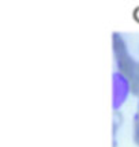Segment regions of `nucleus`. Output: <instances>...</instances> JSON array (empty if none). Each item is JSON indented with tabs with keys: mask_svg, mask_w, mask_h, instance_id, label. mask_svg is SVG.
Returning <instances> with one entry per match:
<instances>
[{
	"mask_svg": "<svg viewBox=\"0 0 139 147\" xmlns=\"http://www.w3.org/2000/svg\"><path fill=\"white\" fill-rule=\"evenodd\" d=\"M136 113L139 115V101H138V106H136Z\"/></svg>",
	"mask_w": 139,
	"mask_h": 147,
	"instance_id": "nucleus-8",
	"label": "nucleus"
},
{
	"mask_svg": "<svg viewBox=\"0 0 139 147\" xmlns=\"http://www.w3.org/2000/svg\"><path fill=\"white\" fill-rule=\"evenodd\" d=\"M132 139L134 143L139 147V115L134 116V123H132Z\"/></svg>",
	"mask_w": 139,
	"mask_h": 147,
	"instance_id": "nucleus-5",
	"label": "nucleus"
},
{
	"mask_svg": "<svg viewBox=\"0 0 139 147\" xmlns=\"http://www.w3.org/2000/svg\"><path fill=\"white\" fill-rule=\"evenodd\" d=\"M131 94L130 90V80L120 72L113 74L112 79V106L115 110H119L126 104V101Z\"/></svg>",
	"mask_w": 139,
	"mask_h": 147,
	"instance_id": "nucleus-1",
	"label": "nucleus"
},
{
	"mask_svg": "<svg viewBox=\"0 0 139 147\" xmlns=\"http://www.w3.org/2000/svg\"><path fill=\"white\" fill-rule=\"evenodd\" d=\"M116 61V68H117V72H120L121 75H124L126 78H131L132 75L136 74V64L138 61L135 60L130 53L124 55L121 57L115 59Z\"/></svg>",
	"mask_w": 139,
	"mask_h": 147,
	"instance_id": "nucleus-2",
	"label": "nucleus"
},
{
	"mask_svg": "<svg viewBox=\"0 0 139 147\" xmlns=\"http://www.w3.org/2000/svg\"><path fill=\"white\" fill-rule=\"evenodd\" d=\"M112 51H113V55H115V59L121 57L124 55L130 53L124 37L117 32H115L112 34Z\"/></svg>",
	"mask_w": 139,
	"mask_h": 147,
	"instance_id": "nucleus-3",
	"label": "nucleus"
},
{
	"mask_svg": "<svg viewBox=\"0 0 139 147\" xmlns=\"http://www.w3.org/2000/svg\"><path fill=\"white\" fill-rule=\"evenodd\" d=\"M128 80H130V90H131V94L139 97V75L135 74V75H132Z\"/></svg>",
	"mask_w": 139,
	"mask_h": 147,
	"instance_id": "nucleus-4",
	"label": "nucleus"
},
{
	"mask_svg": "<svg viewBox=\"0 0 139 147\" xmlns=\"http://www.w3.org/2000/svg\"><path fill=\"white\" fill-rule=\"evenodd\" d=\"M117 146V140H116V138H113V147Z\"/></svg>",
	"mask_w": 139,
	"mask_h": 147,
	"instance_id": "nucleus-7",
	"label": "nucleus"
},
{
	"mask_svg": "<svg viewBox=\"0 0 139 147\" xmlns=\"http://www.w3.org/2000/svg\"><path fill=\"white\" fill-rule=\"evenodd\" d=\"M121 121H123L121 113H120L119 110H115V116H113V135L117 134L119 127L121 125Z\"/></svg>",
	"mask_w": 139,
	"mask_h": 147,
	"instance_id": "nucleus-6",
	"label": "nucleus"
}]
</instances>
